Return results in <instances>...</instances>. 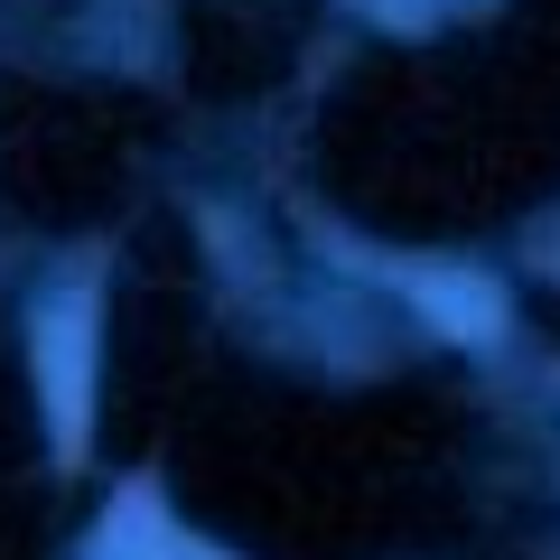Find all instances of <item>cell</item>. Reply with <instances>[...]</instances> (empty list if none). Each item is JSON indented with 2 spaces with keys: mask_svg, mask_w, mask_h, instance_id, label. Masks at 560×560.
Segmentation results:
<instances>
[{
  "mask_svg": "<svg viewBox=\"0 0 560 560\" xmlns=\"http://www.w3.org/2000/svg\"><path fill=\"white\" fill-rule=\"evenodd\" d=\"M420 308H430L458 346H495L504 337V290L477 280V271H420Z\"/></svg>",
  "mask_w": 560,
  "mask_h": 560,
  "instance_id": "2",
  "label": "cell"
},
{
  "mask_svg": "<svg viewBox=\"0 0 560 560\" xmlns=\"http://www.w3.org/2000/svg\"><path fill=\"white\" fill-rule=\"evenodd\" d=\"M38 393L57 420V458H84V430H94V300H57L38 308Z\"/></svg>",
  "mask_w": 560,
  "mask_h": 560,
  "instance_id": "1",
  "label": "cell"
},
{
  "mask_svg": "<svg viewBox=\"0 0 560 560\" xmlns=\"http://www.w3.org/2000/svg\"><path fill=\"white\" fill-rule=\"evenodd\" d=\"M197 560H224V551H197Z\"/></svg>",
  "mask_w": 560,
  "mask_h": 560,
  "instance_id": "5",
  "label": "cell"
},
{
  "mask_svg": "<svg viewBox=\"0 0 560 560\" xmlns=\"http://www.w3.org/2000/svg\"><path fill=\"white\" fill-rule=\"evenodd\" d=\"M374 10H383L393 28H420V20H430V0H374Z\"/></svg>",
  "mask_w": 560,
  "mask_h": 560,
  "instance_id": "4",
  "label": "cell"
},
{
  "mask_svg": "<svg viewBox=\"0 0 560 560\" xmlns=\"http://www.w3.org/2000/svg\"><path fill=\"white\" fill-rule=\"evenodd\" d=\"M84 560H187V551H178V533H168L160 495H150V486H121L113 514L94 523V551Z\"/></svg>",
  "mask_w": 560,
  "mask_h": 560,
  "instance_id": "3",
  "label": "cell"
}]
</instances>
